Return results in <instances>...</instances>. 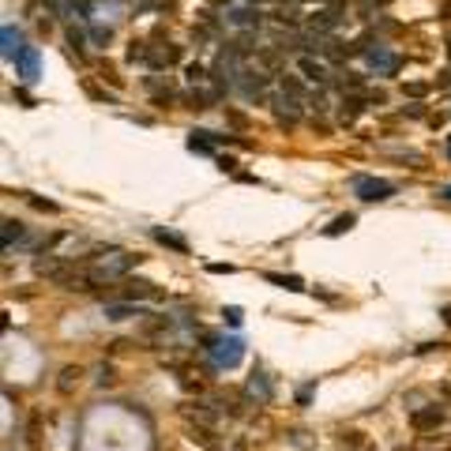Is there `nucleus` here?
Wrapping results in <instances>:
<instances>
[{"instance_id":"nucleus-11","label":"nucleus","mask_w":451,"mask_h":451,"mask_svg":"<svg viewBox=\"0 0 451 451\" xmlns=\"http://www.w3.org/2000/svg\"><path fill=\"white\" fill-rule=\"evenodd\" d=\"M151 237H155L158 245H169V248H177V252H188V241H184L181 233H169V230H162V226H155V230H151Z\"/></svg>"},{"instance_id":"nucleus-6","label":"nucleus","mask_w":451,"mask_h":451,"mask_svg":"<svg viewBox=\"0 0 451 451\" xmlns=\"http://www.w3.org/2000/svg\"><path fill=\"white\" fill-rule=\"evenodd\" d=\"M365 60H368V68H376V72H399V56H395L388 45H373V50H365Z\"/></svg>"},{"instance_id":"nucleus-17","label":"nucleus","mask_w":451,"mask_h":451,"mask_svg":"<svg viewBox=\"0 0 451 451\" xmlns=\"http://www.w3.org/2000/svg\"><path fill=\"white\" fill-rule=\"evenodd\" d=\"M309 27L312 30H335L338 27V15L335 12H320V15H312V19H309Z\"/></svg>"},{"instance_id":"nucleus-10","label":"nucleus","mask_w":451,"mask_h":451,"mask_svg":"<svg viewBox=\"0 0 451 451\" xmlns=\"http://www.w3.org/2000/svg\"><path fill=\"white\" fill-rule=\"evenodd\" d=\"M297 68L305 72V79H309V83H320V87L327 83V68H324L320 60H312V56H301V60H297Z\"/></svg>"},{"instance_id":"nucleus-3","label":"nucleus","mask_w":451,"mask_h":451,"mask_svg":"<svg viewBox=\"0 0 451 451\" xmlns=\"http://www.w3.org/2000/svg\"><path fill=\"white\" fill-rule=\"evenodd\" d=\"M353 196L361 199V204H384V199L395 196V184L391 181H380V177H353Z\"/></svg>"},{"instance_id":"nucleus-27","label":"nucleus","mask_w":451,"mask_h":451,"mask_svg":"<svg viewBox=\"0 0 451 451\" xmlns=\"http://www.w3.org/2000/svg\"><path fill=\"white\" fill-rule=\"evenodd\" d=\"M102 79H109V83H117V87H120V76L109 68V64H102Z\"/></svg>"},{"instance_id":"nucleus-4","label":"nucleus","mask_w":451,"mask_h":451,"mask_svg":"<svg viewBox=\"0 0 451 451\" xmlns=\"http://www.w3.org/2000/svg\"><path fill=\"white\" fill-rule=\"evenodd\" d=\"M15 76H19L23 83H38V76H42V53H38L34 45H27L23 56L15 60Z\"/></svg>"},{"instance_id":"nucleus-31","label":"nucleus","mask_w":451,"mask_h":451,"mask_svg":"<svg viewBox=\"0 0 451 451\" xmlns=\"http://www.w3.org/2000/svg\"><path fill=\"white\" fill-rule=\"evenodd\" d=\"M425 91H429L425 83H410V87H406V94H425Z\"/></svg>"},{"instance_id":"nucleus-8","label":"nucleus","mask_w":451,"mask_h":451,"mask_svg":"<svg viewBox=\"0 0 451 451\" xmlns=\"http://www.w3.org/2000/svg\"><path fill=\"white\" fill-rule=\"evenodd\" d=\"M410 421H414L417 432H429V429H437V425H444V410H440V406L414 410V414H410Z\"/></svg>"},{"instance_id":"nucleus-34","label":"nucleus","mask_w":451,"mask_h":451,"mask_svg":"<svg viewBox=\"0 0 451 451\" xmlns=\"http://www.w3.org/2000/svg\"><path fill=\"white\" fill-rule=\"evenodd\" d=\"M448 158H451V135H448Z\"/></svg>"},{"instance_id":"nucleus-19","label":"nucleus","mask_w":451,"mask_h":451,"mask_svg":"<svg viewBox=\"0 0 451 451\" xmlns=\"http://www.w3.org/2000/svg\"><path fill=\"white\" fill-rule=\"evenodd\" d=\"M214 102V91H192L188 94V109H211Z\"/></svg>"},{"instance_id":"nucleus-9","label":"nucleus","mask_w":451,"mask_h":451,"mask_svg":"<svg viewBox=\"0 0 451 451\" xmlns=\"http://www.w3.org/2000/svg\"><path fill=\"white\" fill-rule=\"evenodd\" d=\"M214 143H219V135L214 132H188V151H196V155H214Z\"/></svg>"},{"instance_id":"nucleus-29","label":"nucleus","mask_w":451,"mask_h":451,"mask_svg":"<svg viewBox=\"0 0 451 451\" xmlns=\"http://www.w3.org/2000/svg\"><path fill=\"white\" fill-rule=\"evenodd\" d=\"M30 204H34V207H38V211H56V204H50V199H38V196H34V199H30Z\"/></svg>"},{"instance_id":"nucleus-12","label":"nucleus","mask_w":451,"mask_h":451,"mask_svg":"<svg viewBox=\"0 0 451 451\" xmlns=\"http://www.w3.org/2000/svg\"><path fill=\"white\" fill-rule=\"evenodd\" d=\"M263 278L275 282V286H282V289H289V294H301V289H305V282L297 278V275H275V271H267Z\"/></svg>"},{"instance_id":"nucleus-30","label":"nucleus","mask_w":451,"mask_h":451,"mask_svg":"<svg viewBox=\"0 0 451 451\" xmlns=\"http://www.w3.org/2000/svg\"><path fill=\"white\" fill-rule=\"evenodd\" d=\"M68 42H72V45H76V53H79V50H83V34H79V30H68Z\"/></svg>"},{"instance_id":"nucleus-14","label":"nucleus","mask_w":451,"mask_h":451,"mask_svg":"<svg viewBox=\"0 0 451 451\" xmlns=\"http://www.w3.org/2000/svg\"><path fill=\"white\" fill-rule=\"evenodd\" d=\"M338 440H342V448H350V451H365V448H368L365 432H358V429H346V432H338Z\"/></svg>"},{"instance_id":"nucleus-32","label":"nucleus","mask_w":451,"mask_h":451,"mask_svg":"<svg viewBox=\"0 0 451 451\" xmlns=\"http://www.w3.org/2000/svg\"><path fill=\"white\" fill-rule=\"evenodd\" d=\"M440 196H444V199H451V184H448V188H444V192H440Z\"/></svg>"},{"instance_id":"nucleus-23","label":"nucleus","mask_w":451,"mask_h":451,"mask_svg":"<svg viewBox=\"0 0 451 451\" xmlns=\"http://www.w3.org/2000/svg\"><path fill=\"white\" fill-rule=\"evenodd\" d=\"M222 316H226V324H230V327H241V324H245V312H241V309H233V305L222 312Z\"/></svg>"},{"instance_id":"nucleus-35","label":"nucleus","mask_w":451,"mask_h":451,"mask_svg":"<svg viewBox=\"0 0 451 451\" xmlns=\"http://www.w3.org/2000/svg\"><path fill=\"white\" fill-rule=\"evenodd\" d=\"M331 4H342V0H331Z\"/></svg>"},{"instance_id":"nucleus-25","label":"nucleus","mask_w":451,"mask_h":451,"mask_svg":"<svg viewBox=\"0 0 451 451\" xmlns=\"http://www.w3.org/2000/svg\"><path fill=\"white\" fill-rule=\"evenodd\" d=\"M312 391H316V384H305L301 391H297V406H309V399H312Z\"/></svg>"},{"instance_id":"nucleus-2","label":"nucleus","mask_w":451,"mask_h":451,"mask_svg":"<svg viewBox=\"0 0 451 451\" xmlns=\"http://www.w3.org/2000/svg\"><path fill=\"white\" fill-rule=\"evenodd\" d=\"M207 342V353H211V361L219 368H233V365H241V358H245V342L241 338H214V335H204Z\"/></svg>"},{"instance_id":"nucleus-33","label":"nucleus","mask_w":451,"mask_h":451,"mask_svg":"<svg viewBox=\"0 0 451 451\" xmlns=\"http://www.w3.org/2000/svg\"><path fill=\"white\" fill-rule=\"evenodd\" d=\"M444 320H448V324H451V305H448V309H444Z\"/></svg>"},{"instance_id":"nucleus-20","label":"nucleus","mask_w":451,"mask_h":451,"mask_svg":"<svg viewBox=\"0 0 451 451\" xmlns=\"http://www.w3.org/2000/svg\"><path fill=\"white\" fill-rule=\"evenodd\" d=\"M248 391H252V395H260L263 402L271 399V384L263 380V373H252V380H248Z\"/></svg>"},{"instance_id":"nucleus-1","label":"nucleus","mask_w":451,"mask_h":451,"mask_svg":"<svg viewBox=\"0 0 451 451\" xmlns=\"http://www.w3.org/2000/svg\"><path fill=\"white\" fill-rule=\"evenodd\" d=\"M135 263H140V256L120 252V248L98 252V256H91V263H87V282H117V278H124Z\"/></svg>"},{"instance_id":"nucleus-16","label":"nucleus","mask_w":451,"mask_h":451,"mask_svg":"<svg viewBox=\"0 0 451 451\" xmlns=\"http://www.w3.org/2000/svg\"><path fill=\"white\" fill-rule=\"evenodd\" d=\"M23 233L27 230H23L19 219H4V248H12L15 241H23Z\"/></svg>"},{"instance_id":"nucleus-26","label":"nucleus","mask_w":451,"mask_h":451,"mask_svg":"<svg viewBox=\"0 0 451 451\" xmlns=\"http://www.w3.org/2000/svg\"><path fill=\"white\" fill-rule=\"evenodd\" d=\"M91 38H94V42H109L113 30H109V27H91Z\"/></svg>"},{"instance_id":"nucleus-7","label":"nucleus","mask_w":451,"mask_h":451,"mask_svg":"<svg viewBox=\"0 0 451 451\" xmlns=\"http://www.w3.org/2000/svg\"><path fill=\"white\" fill-rule=\"evenodd\" d=\"M0 50H4V60H19L23 56V38H19V30L12 27V23H4V30H0Z\"/></svg>"},{"instance_id":"nucleus-15","label":"nucleus","mask_w":451,"mask_h":451,"mask_svg":"<svg viewBox=\"0 0 451 451\" xmlns=\"http://www.w3.org/2000/svg\"><path fill=\"white\" fill-rule=\"evenodd\" d=\"M124 297H128V301H135V297H158V289L151 286V282H128Z\"/></svg>"},{"instance_id":"nucleus-21","label":"nucleus","mask_w":451,"mask_h":451,"mask_svg":"<svg viewBox=\"0 0 451 451\" xmlns=\"http://www.w3.org/2000/svg\"><path fill=\"white\" fill-rule=\"evenodd\" d=\"M350 226H353V214H338V219L331 222V226H327V237H338V233H346V230H350Z\"/></svg>"},{"instance_id":"nucleus-18","label":"nucleus","mask_w":451,"mask_h":451,"mask_svg":"<svg viewBox=\"0 0 451 451\" xmlns=\"http://www.w3.org/2000/svg\"><path fill=\"white\" fill-rule=\"evenodd\" d=\"M79 376H83V368H76V365L64 368V373H60V384H56V388H60V395H68L72 384H79Z\"/></svg>"},{"instance_id":"nucleus-5","label":"nucleus","mask_w":451,"mask_h":451,"mask_svg":"<svg viewBox=\"0 0 451 451\" xmlns=\"http://www.w3.org/2000/svg\"><path fill=\"white\" fill-rule=\"evenodd\" d=\"M226 23H233V27H260V12H256L252 4L233 0V4L226 8Z\"/></svg>"},{"instance_id":"nucleus-13","label":"nucleus","mask_w":451,"mask_h":451,"mask_svg":"<svg viewBox=\"0 0 451 451\" xmlns=\"http://www.w3.org/2000/svg\"><path fill=\"white\" fill-rule=\"evenodd\" d=\"M128 316H143L140 305H106V320H128Z\"/></svg>"},{"instance_id":"nucleus-22","label":"nucleus","mask_w":451,"mask_h":451,"mask_svg":"<svg viewBox=\"0 0 451 451\" xmlns=\"http://www.w3.org/2000/svg\"><path fill=\"white\" fill-rule=\"evenodd\" d=\"M358 113H361V102H358V98H342V109H338V117H342V120H353Z\"/></svg>"},{"instance_id":"nucleus-28","label":"nucleus","mask_w":451,"mask_h":451,"mask_svg":"<svg viewBox=\"0 0 451 451\" xmlns=\"http://www.w3.org/2000/svg\"><path fill=\"white\" fill-rule=\"evenodd\" d=\"M207 271H211V275H222V271H226V275H230V263H207Z\"/></svg>"},{"instance_id":"nucleus-24","label":"nucleus","mask_w":451,"mask_h":451,"mask_svg":"<svg viewBox=\"0 0 451 451\" xmlns=\"http://www.w3.org/2000/svg\"><path fill=\"white\" fill-rule=\"evenodd\" d=\"M184 76H188V83H204V64H188V68H184Z\"/></svg>"}]
</instances>
